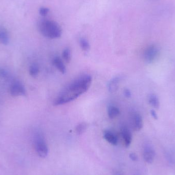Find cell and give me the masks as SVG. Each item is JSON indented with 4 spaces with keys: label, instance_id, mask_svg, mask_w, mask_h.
Returning a JSON list of instances; mask_svg holds the SVG:
<instances>
[{
    "label": "cell",
    "instance_id": "ffe728a7",
    "mask_svg": "<svg viewBox=\"0 0 175 175\" xmlns=\"http://www.w3.org/2000/svg\"><path fill=\"white\" fill-rule=\"evenodd\" d=\"M129 157L132 160L134 161H137V160H138V157H137V155L135 153H131L129 155Z\"/></svg>",
    "mask_w": 175,
    "mask_h": 175
},
{
    "label": "cell",
    "instance_id": "277c9868",
    "mask_svg": "<svg viewBox=\"0 0 175 175\" xmlns=\"http://www.w3.org/2000/svg\"><path fill=\"white\" fill-rule=\"evenodd\" d=\"M159 51V49L156 45H152L148 46L144 53V58L146 62L147 63L153 62L158 57Z\"/></svg>",
    "mask_w": 175,
    "mask_h": 175
},
{
    "label": "cell",
    "instance_id": "3957f363",
    "mask_svg": "<svg viewBox=\"0 0 175 175\" xmlns=\"http://www.w3.org/2000/svg\"><path fill=\"white\" fill-rule=\"evenodd\" d=\"M35 150L38 155L41 158H45L48 154V148L44 137L40 134H37L34 138Z\"/></svg>",
    "mask_w": 175,
    "mask_h": 175
},
{
    "label": "cell",
    "instance_id": "2e32d148",
    "mask_svg": "<svg viewBox=\"0 0 175 175\" xmlns=\"http://www.w3.org/2000/svg\"><path fill=\"white\" fill-rule=\"evenodd\" d=\"M39 67L37 64H33L30 67L29 73L33 78H35L38 75L39 73Z\"/></svg>",
    "mask_w": 175,
    "mask_h": 175
},
{
    "label": "cell",
    "instance_id": "8992f818",
    "mask_svg": "<svg viewBox=\"0 0 175 175\" xmlns=\"http://www.w3.org/2000/svg\"><path fill=\"white\" fill-rule=\"evenodd\" d=\"M10 93L13 96H24L26 94L25 89L21 83L16 82L10 87Z\"/></svg>",
    "mask_w": 175,
    "mask_h": 175
},
{
    "label": "cell",
    "instance_id": "4fadbf2b",
    "mask_svg": "<svg viewBox=\"0 0 175 175\" xmlns=\"http://www.w3.org/2000/svg\"><path fill=\"white\" fill-rule=\"evenodd\" d=\"M9 42V37L7 31L4 29H0V43L7 45Z\"/></svg>",
    "mask_w": 175,
    "mask_h": 175
},
{
    "label": "cell",
    "instance_id": "44dd1931",
    "mask_svg": "<svg viewBox=\"0 0 175 175\" xmlns=\"http://www.w3.org/2000/svg\"><path fill=\"white\" fill-rule=\"evenodd\" d=\"M124 95L127 98H130L131 96V92L130 91V90L128 89H126L124 90Z\"/></svg>",
    "mask_w": 175,
    "mask_h": 175
},
{
    "label": "cell",
    "instance_id": "7a4b0ae2",
    "mask_svg": "<svg viewBox=\"0 0 175 175\" xmlns=\"http://www.w3.org/2000/svg\"><path fill=\"white\" fill-rule=\"evenodd\" d=\"M38 27L41 34L47 38H59L62 34L60 26L53 21L42 20L38 23Z\"/></svg>",
    "mask_w": 175,
    "mask_h": 175
},
{
    "label": "cell",
    "instance_id": "ba28073f",
    "mask_svg": "<svg viewBox=\"0 0 175 175\" xmlns=\"http://www.w3.org/2000/svg\"><path fill=\"white\" fill-rule=\"evenodd\" d=\"M103 137L106 141L110 143L112 145L116 146L118 143V139L114 133L109 130H106L103 133Z\"/></svg>",
    "mask_w": 175,
    "mask_h": 175
},
{
    "label": "cell",
    "instance_id": "30bf717a",
    "mask_svg": "<svg viewBox=\"0 0 175 175\" xmlns=\"http://www.w3.org/2000/svg\"><path fill=\"white\" fill-rule=\"evenodd\" d=\"M133 128L136 131H139L143 127V120L141 115L136 113L133 116Z\"/></svg>",
    "mask_w": 175,
    "mask_h": 175
},
{
    "label": "cell",
    "instance_id": "e0dca14e",
    "mask_svg": "<svg viewBox=\"0 0 175 175\" xmlns=\"http://www.w3.org/2000/svg\"><path fill=\"white\" fill-rule=\"evenodd\" d=\"M87 128V124L85 122L80 123L76 126L75 130L78 135H81L83 134Z\"/></svg>",
    "mask_w": 175,
    "mask_h": 175
},
{
    "label": "cell",
    "instance_id": "52a82bcc",
    "mask_svg": "<svg viewBox=\"0 0 175 175\" xmlns=\"http://www.w3.org/2000/svg\"><path fill=\"white\" fill-rule=\"evenodd\" d=\"M122 135L124 145L128 148L131 144L132 141V135L131 132L127 128L123 127L122 129Z\"/></svg>",
    "mask_w": 175,
    "mask_h": 175
},
{
    "label": "cell",
    "instance_id": "5bb4252c",
    "mask_svg": "<svg viewBox=\"0 0 175 175\" xmlns=\"http://www.w3.org/2000/svg\"><path fill=\"white\" fill-rule=\"evenodd\" d=\"M148 102L154 108L158 109L159 107V100L158 97L154 94H152L148 97Z\"/></svg>",
    "mask_w": 175,
    "mask_h": 175
},
{
    "label": "cell",
    "instance_id": "9c48e42d",
    "mask_svg": "<svg viewBox=\"0 0 175 175\" xmlns=\"http://www.w3.org/2000/svg\"><path fill=\"white\" fill-rule=\"evenodd\" d=\"M120 81H121V78L120 76H116L112 78L110 81L108 85V90L109 92L111 93H113L117 91V89L118 88Z\"/></svg>",
    "mask_w": 175,
    "mask_h": 175
},
{
    "label": "cell",
    "instance_id": "7402d4cb",
    "mask_svg": "<svg viewBox=\"0 0 175 175\" xmlns=\"http://www.w3.org/2000/svg\"><path fill=\"white\" fill-rule=\"evenodd\" d=\"M151 114L152 116L155 119H158V115H157V113L154 110H152L151 111Z\"/></svg>",
    "mask_w": 175,
    "mask_h": 175
},
{
    "label": "cell",
    "instance_id": "6da1fadb",
    "mask_svg": "<svg viewBox=\"0 0 175 175\" xmlns=\"http://www.w3.org/2000/svg\"><path fill=\"white\" fill-rule=\"evenodd\" d=\"M92 81V77L90 75H82L74 79L62 89L54 99V105H64L75 100L89 89Z\"/></svg>",
    "mask_w": 175,
    "mask_h": 175
},
{
    "label": "cell",
    "instance_id": "5b68a950",
    "mask_svg": "<svg viewBox=\"0 0 175 175\" xmlns=\"http://www.w3.org/2000/svg\"><path fill=\"white\" fill-rule=\"evenodd\" d=\"M155 156L154 148L149 144H147L143 150V158L146 162L152 163L153 162Z\"/></svg>",
    "mask_w": 175,
    "mask_h": 175
},
{
    "label": "cell",
    "instance_id": "7c38bea8",
    "mask_svg": "<svg viewBox=\"0 0 175 175\" xmlns=\"http://www.w3.org/2000/svg\"><path fill=\"white\" fill-rule=\"evenodd\" d=\"M108 114L110 118H114L120 114V111L115 106H110L108 108Z\"/></svg>",
    "mask_w": 175,
    "mask_h": 175
},
{
    "label": "cell",
    "instance_id": "8fae6325",
    "mask_svg": "<svg viewBox=\"0 0 175 175\" xmlns=\"http://www.w3.org/2000/svg\"><path fill=\"white\" fill-rule=\"evenodd\" d=\"M53 64L56 68L62 74L66 72V68L62 59L58 57H56L53 59Z\"/></svg>",
    "mask_w": 175,
    "mask_h": 175
},
{
    "label": "cell",
    "instance_id": "ac0fdd59",
    "mask_svg": "<svg viewBox=\"0 0 175 175\" xmlns=\"http://www.w3.org/2000/svg\"><path fill=\"white\" fill-rule=\"evenodd\" d=\"M62 58L66 62L69 63L71 60V53L69 48H67L64 50L62 53Z\"/></svg>",
    "mask_w": 175,
    "mask_h": 175
},
{
    "label": "cell",
    "instance_id": "9a60e30c",
    "mask_svg": "<svg viewBox=\"0 0 175 175\" xmlns=\"http://www.w3.org/2000/svg\"><path fill=\"white\" fill-rule=\"evenodd\" d=\"M79 45L83 51H88L90 48L89 42L86 38H81L79 40Z\"/></svg>",
    "mask_w": 175,
    "mask_h": 175
},
{
    "label": "cell",
    "instance_id": "d6986e66",
    "mask_svg": "<svg viewBox=\"0 0 175 175\" xmlns=\"http://www.w3.org/2000/svg\"><path fill=\"white\" fill-rule=\"evenodd\" d=\"M49 12V9L46 7H41L39 9V13L42 16H46Z\"/></svg>",
    "mask_w": 175,
    "mask_h": 175
}]
</instances>
